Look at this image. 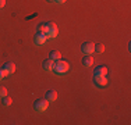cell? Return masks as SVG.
<instances>
[{"label": "cell", "mask_w": 131, "mask_h": 125, "mask_svg": "<svg viewBox=\"0 0 131 125\" xmlns=\"http://www.w3.org/2000/svg\"><path fill=\"white\" fill-rule=\"evenodd\" d=\"M68 70H70V64H68L67 61L61 60V58L56 60L54 65H53V71H54L56 74H64V72H67Z\"/></svg>", "instance_id": "cell-1"}, {"label": "cell", "mask_w": 131, "mask_h": 125, "mask_svg": "<svg viewBox=\"0 0 131 125\" xmlns=\"http://www.w3.org/2000/svg\"><path fill=\"white\" fill-rule=\"evenodd\" d=\"M49 107V100L46 99H38L35 103H34V108H35L38 112H45Z\"/></svg>", "instance_id": "cell-2"}, {"label": "cell", "mask_w": 131, "mask_h": 125, "mask_svg": "<svg viewBox=\"0 0 131 125\" xmlns=\"http://www.w3.org/2000/svg\"><path fill=\"white\" fill-rule=\"evenodd\" d=\"M48 38H56L59 35V28H57V25H56L54 22H52V21H49L48 22V31H46V33H45Z\"/></svg>", "instance_id": "cell-3"}, {"label": "cell", "mask_w": 131, "mask_h": 125, "mask_svg": "<svg viewBox=\"0 0 131 125\" xmlns=\"http://www.w3.org/2000/svg\"><path fill=\"white\" fill-rule=\"evenodd\" d=\"M81 52H82L84 54H92V53H95V43H92V42L82 43V46H81Z\"/></svg>", "instance_id": "cell-4"}, {"label": "cell", "mask_w": 131, "mask_h": 125, "mask_svg": "<svg viewBox=\"0 0 131 125\" xmlns=\"http://www.w3.org/2000/svg\"><path fill=\"white\" fill-rule=\"evenodd\" d=\"M93 83L98 88H102V86L107 85V79H106L103 75H93Z\"/></svg>", "instance_id": "cell-5"}, {"label": "cell", "mask_w": 131, "mask_h": 125, "mask_svg": "<svg viewBox=\"0 0 131 125\" xmlns=\"http://www.w3.org/2000/svg\"><path fill=\"white\" fill-rule=\"evenodd\" d=\"M46 39H48V36H46L45 33H40V32H36L35 36H34V42H35V45H38V46L45 45Z\"/></svg>", "instance_id": "cell-6"}, {"label": "cell", "mask_w": 131, "mask_h": 125, "mask_svg": "<svg viewBox=\"0 0 131 125\" xmlns=\"http://www.w3.org/2000/svg\"><path fill=\"white\" fill-rule=\"evenodd\" d=\"M3 71H4L6 72V77H7V75H11V74H14L15 72V64L14 62H11V61H7L6 62L4 65H3Z\"/></svg>", "instance_id": "cell-7"}, {"label": "cell", "mask_w": 131, "mask_h": 125, "mask_svg": "<svg viewBox=\"0 0 131 125\" xmlns=\"http://www.w3.org/2000/svg\"><path fill=\"white\" fill-rule=\"evenodd\" d=\"M53 65H54V61L52 58H48V60H45L42 62L43 70H46V71H53Z\"/></svg>", "instance_id": "cell-8"}, {"label": "cell", "mask_w": 131, "mask_h": 125, "mask_svg": "<svg viewBox=\"0 0 131 125\" xmlns=\"http://www.w3.org/2000/svg\"><path fill=\"white\" fill-rule=\"evenodd\" d=\"M82 64H84V67H92L93 65L92 54H85V57H84V60H82Z\"/></svg>", "instance_id": "cell-9"}, {"label": "cell", "mask_w": 131, "mask_h": 125, "mask_svg": "<svg viewBox=\"0 0 131 125\" xmlns=\"http://www.w3.org/2000/svg\"><path fill=\"white\" fill-rule=\"evenodd\" d=\"M106 74H107V68L105 65H99L93 71V75H103V77H106Z\"/></svg>", "instance_id": "cell-10"}, {"label": "cell", "mask_w": 131, "mask_h": 125, "mask_svg": "<svg viewBox=\"0 0 131 125\" xmlns=\"http://www.w3.org/2000/svg\"><path fill=\"white\" fill-rule=\"evenodd\" d=\"M45 99L49 100V102H54V100L57 99V92H56V90H48Z\"/></svg>", "instance_id": "cell-11"}, {"label": "cell", "mask_w": 131, "mask_h": 125, "mask_svg": "<svg viewBox=\"0 0 131 125\" xmlns=\"http://www.w3.org/2000/svg\"><path fill=\"white\" fill-rule=\"evenodd\" d=\"M49 58H52L53 61H56V60H59V58H61L60 52H59V50H52V52L49 53Z\"/></svg>", "instance_id": "cell-12"}, {"label": "cell", "mask_w": 131, "mask_h": 125, "mask_svg": "<svg viewBox=\"0 0 131 125\" xmlns=\"http://www.w3.org/2000/svg\"><path fill=\"white\" fill-rule=\"evenodd\" d=\"M48 31V22H40L36 28V32H40V33H46Z\"/></svg>", "instance_id": "cell-13"}, {"label": "cell", "mask_w": 131, "mask_h": 125, "mask_svg": "<svg viewBox=\"0 0 131 125\" xmlns=\"http://www.w3.org/2000/svg\"><path fill=\"white\" fill-rule=\"evenodd\" d=\"M95 52L99 53V54H101V53H103V52H105V46L102 45V43H99V45H95Z\"/></svg>", "instance_id": "cell-14"}, {"label": "cell", "mask_w": 131, "mask_h": 125, "mask_svg": "<svg viewBox=\"0 0 131 125\" xmlns=\"http://www.w3.org/2000/svg\"><path fill=\"white\" fill-rule=\"evenodd\" d=\"M2 102H3V104H4V106H11V103H13V100H11V97H8V96H4Z\"/></svg>", "instance_id": "cell-15"}, {"label": "cell", "mask_w": 131, "mask_h": 125, "mask_svg": "<svg viewBox=\"0 0 131 125\" xmlns=\"http://www.w3.org/2000/svg\"><path fill=\"white\" fill-rule=\"evenodd\" d=\"M4 96H7V89H6L4 86L0 85V99H3Z\"/></svg>", "instance_id": "cell-16"}, {"label": "cell", "mask_w": 131, "mask_h": 125, "mask_svg": "<svg viewBox=\"0 0 131 125\" xmlns=\"http://www.w3.org/2000/svg\"><path fill=\"white\" fill-rule=\"evenodd\" d=\"M4 77H6V72L3 71V68H0V79H3Z\"/></svg>", "instance_id": "cell-17"}, {"label": "cell", "mask_w": 131, "mask_h": 125, "mask_svg": "<svg viewBox=\"0 0 131 125\" xmlns=\"http://www.w3.org/2000/svg\"><path fill=\"white\" fill-rule=\"evenodd\" d=\"M6 4V0H0V8H3Z\"/></svg>", "instance_id": "cell-18"}, {"label": "cell", "mask_w": 131, "mask_h": 125, "mask_svg": "<svg viewBox=\"0 0 131 125\" xmlns=\"http://www.w3.org/2000/svg\"><path fill=\"white\" fill-rule=\"evenodd\" d=\"M54 2H56V3H59V4H63L66 0H54Z\"/></svg>", "instance_id": "cell-19"}, {"label": "cell", "mask_w": 131, "mask_h": 125, "mask_svg": "<svg viewBox=\"0 0 131 125\" xmlns=\"http://www.w3.org/2000/svg\"><path fill=\"white\" fill-rule=\"evenodd\" d=\"M46 2H49V3H53V2H54V0H46Z\"/></svg>", "instance_id": "cell-20"}]
</instances>
